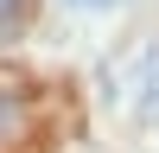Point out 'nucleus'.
Here are the masks:
<instances>
[{"label": "nucleus", "mask_w": 159, "mask_h": 153, "mask_svg": "<svg viewBox=\"0 0 159 153\" xmlns=\"http://www.w3.org/2000/svg\"><path fill=\"white\" fill-rule=\"evenodd\" d=\"M140 115H147V121H159V45L147 51V58H140Z\"/></svg>", "instance_id": "obj_1"}, {"label": "nucleus", "mask_w": 159, "mask_h": 153, "mask_svg": "<svg viewBox=\"0 0 159 153\" xmlns=\"http://www.w3.org/2000/svg\"><path fill=\"white\" fill-rule=\"evenodd\" d=\"M70 7H115V0H70Z\"/></svg>", "instance_id": "obj_2"}]
</instances>
